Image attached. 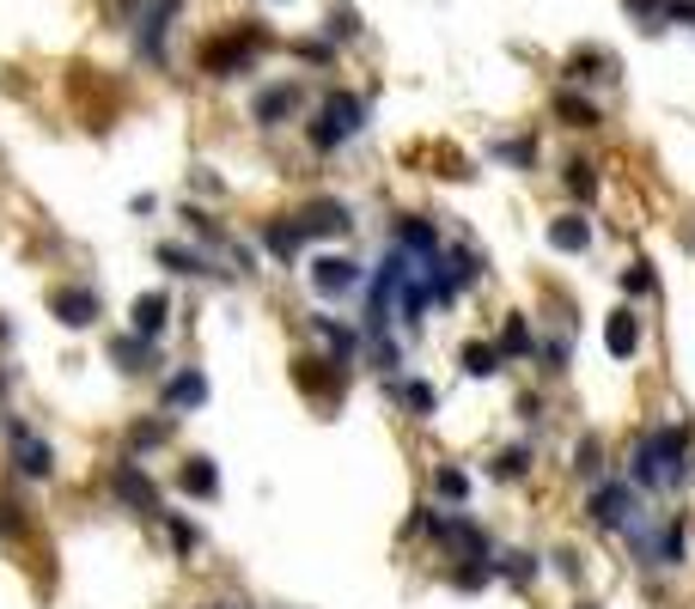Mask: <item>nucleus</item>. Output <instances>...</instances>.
I'll list each match as a JSON object with an SVG mask.
<instances>
[{"instance_id":"52","label":"nucleus","mask_w":695,"mask_h":609,"mask_svg":"<svg viewBox=\"0 0 695 609\" xmlns=\"http://www.w3.org/2000/svg\"><path fill=\"white\" fill-rule=\"evenodd\" d=\"M690 244H695V238H690Z\"/></svg>"},{"instance_id":"37","label":"nucleus","mask_w":695,"mask_h":609,"mask_svg":"<svg viewBox=\"0 0 695 609\" xmlns=\"http://www.w3.org/2000/svg\"><path fill=\"white\" fill-rule=\"evenodd\" d=\"M561 189H568V201L573 208H592V201L604 196V177H598V165H592V159H580V152H573V159H561Z\"/></svg>"},{"instance_id":"28","label":"nucleus","mask_w":695,"mask_h":609,"mask_svg":"<svg viewBox=\"0 0 695 609\" xmlns=\"http://www.w3.org/2000/svg\"><path fill=\"white\" fill-rule=\"evenodd\" d=\"M537 579H543V555H537V548H525V543L495 548V585L531 597V592H537Z\"/></svg>"},{"instance_id":"23","label":"nucleus","mask_w":695,"mask_h":609,"mask_svg":"<svg viewBox=\"0 0 695 609\" xmlns=\"http://www.w3.org/2000/svg\"><path fill=\"white\" fill-rule=\"evenodd\" d=\"M104 360L116 365L123 378H159V372H165V348H159V341H140V335H128V330L104 335Z\"/></svg>"},{"instance_id":"12","label":"nucleus","mask_w":695,"mask_h":609,"mask_svg":"<svg viewBox=\"0 0 695 609\" xmlns=\"http://www.w3.org/2000/svg\"><path fill=\"white\" fill-rule=\"evenodd\" d=\"M208 402H214V384H208V372H201L196 360L165 365V372H159V414L184 421V414H201Z\"/></svg>"},{"instance_id":"11","label":"nucleus","mask_w":695,"mask_h":609,"mask_svg":"<svg viewBox=\"0 0 695 609\" xmlns=\"http://www.w3.org/2000/svg\"><path fill=\"white\" fill-rule=\"evenodd\" d=\"M294 213H299V226H306L311 244H348L360 232V208L348 196H306Z\"/></svg>"},{"instance_id":"29","label":"nucleus","mask_w":695,"mask_h":609,"mask_svg":"<svg viewBox=\"0 0 695 609\" xmlns=\"http://www.w3.org/2000/svg\"><path fill=\"white\" fill-rule=\"evenodd\" d=\"M537 475V445L531 439H507L488 451V482L495 487H525Z\"/></svg>"},{"instance_id":"4","label":"nucleus","mask_w":695,"mask_h":609,"mask_svg":"<svg viewBox=\"0 0 695 609\" xmlns=\"http://www.w3.org/2000/svg\"><path fill=\"white\" fill-rule=\"evenodd\" d=\"M275 49V30L263 18H238V25L214 30L208 44H201V74L208 79H245L257 74V61Z\"/></svg>"},{"instance_id":"43","label":"nucleus","mask_w":695,"mask_h":609,"mask_svg":"<svg viewBox=\"0 0 695 609\" xmlns=\"http://www.w3.org/2000/svg\"><path fill=\"white\" fill-rule=\"evenodd\" d=\"M665 7H671V0H622V13L641 30H665Z\"/></svg>"},{"instance_id":"34","label":"nucleus","mask_w":695,"mask_h":609,"mask_svg":"<svg viewBox=\"0 0 695 609\" xmlns=\"http://www.w3.org/2000/svg\"><path fill=\"white\" fill-rule=\"evenodd\" d=\"M159 531H165V548H171V561H201L208 555V531H201L189 512H159Z\"/></svg>"},{"instance_id":"32","label":"nucleus","mask_w":695,"mask_h":609,"mask_svg":"<svg viewBox=\"0 0 695 609\" xmlns=\"http://www.w3.org/2000/svg\"><path fill=\"white\" fill-rule=\"evenodd\" d=\"M568 475L573 482H598V475H610V439H604L598 426H586V433H573L568 445Z\"/></svg>"},{"instance_id":"18","label":"nucleus","mask_w":695,"mask_h":609,"mask_svg":"<svg viewBox=\"0 0 695 609\" xmlns=\"http://www.w3.org/2000/svg\"><path fill=\"white\" fill-rule=\"evenodd\" d=\"M390 250H402L409 262H433L439 250H446V232H439L433 213L402 208V213H390Z\"/></svg>"},{"instance_id":"13","label":"nucleus","mask_w":695,"mask_h":609,"mask_svg":"<svg viewBox=\"0 0 695 609\" xmlns=\"http://www.w3.org/2000/svg\"><path fill=\"white\" fill-rule=\"evenodd\" d=\"M250 238H257V250H263L275 269H299V262L311 257V238H306V226H299L294 208H287V213H263V220L250 226Z\"/></svg>"},{"instance_id":"6","label":"nucleus","mask_w":695,"mask_h":609,"mask_svg":"<svg viewBox=\"0 0 695 609\" xmlns=\"http://www.w3.org/2000/svg\"><path fill=\"white\" fill-rule=\"evenodd\" d=\"M653 500H641V487L629 482L622 470H610V475H598V482L586 487V500H580V518H586V531H598V536H622L634 524V518L647 512Z\"/></svg>"},{"instance_id":"8","label":"nucleus","mask_w":695,"mask_h":609,"mask_svg":"<svg viewBox=\"0 0 695 609\" xmlns=\"http://www.w3.org/2000/svg\"><path fill=\"white\" fill-rule=\"evenodd\" d=\"M287 365H294V390L306 396L318 414H336L342 402H348V390H355V365L330 360V353H318V348H299Z\"/></svg>"},{"instance_id":"47","label":"nucleus","mask_w":695,"mask_h":609,"mask_svg":"<svg viewBox=\"0 0 695 609\" xmlns=\"http://www.w3.org/2000/svg\"><path fill=\"white\" fill-rule=\"evenodd\" d=\"M18 390V365L13 360H0V414H7V396Z\"/></svg>"},{"instance_id":"35","label":"nucleus","mask_w":695,"mask_h":609,"mask_svg":"<svg viewBox=\"0 0 695 609\" xmlns=\"http://www.w3.org/2000/svg\"><path fill=\"white\" fill-rule=\"evenodd\" d=\"M556 122H561V128H573V135H598V128H604V104L592 98V91H580V86H561L556 91Z\"/></svg>"},{"instance_id":"51","label":"nucleus","mask_w":695,"mask_h":609,"mask_svg":"<svg viewBox=\"0 0 695 609\" xmlns=\"http://www.w3.org/2000/svg\"><path fill=\"white\" fill-rule=\"evenodd\" d=\"M573 609H604V604H573Z\"/></svg>"},{"instance_id":"36","label":"nucleus","mask_w":695,"mask_h":609,"mask_svg":"<svg viewBox=\"0 0 695 609\" xmlns=\"http://www.w3.org/2000/svg\"><path fill=\"white\" fill-rule=\"evenodd\" d=\"M531 365H537V378H543V384L568 378V372H573V335H568V330L537 335V353H531Z\"/></svg>"},{"instance_id":"3","label":"nucleus","mask_w":695,"mask_h":609,"mask_svg":"<svg viewBox=\"0 0 695 609\" xmlns=\"http://www.w3.org/2000/svg\"><path fill=\"white\" fill-rule=\"evenodd\" d=\"M367 122H372L367 91H355V86H330L324 98H318V110L306 116V147L318 152V159H330V152H342L348 140L367 135Z\"/></svg>"},{"instance_id":"45","label":"nucleus","mask_w":695,"mask_h":609,"mask_svg":"<svg viewBox=\"0 0 695 609\" xmlns=\"http://www.w3.org/2000/svg\"><path fill=\"white\" fill-rule=\"evenodd\" d=\"M294 55L306 61V67H330V61H336V44H330V37H299Z\"/></svg>"},{"instance_id":"15","label":"nucleus","mask_w":695,"mask_h":609,"mask_svg":"<svg viewBox=\"0 0 695 609\" xmlns=\"http://www.w3.org/2000/svg\"><path fill=\"white\" fill-rule=\"evenodd\" d=\"M306 348L330 353V360H342V365H360V323L336 318L330 304H311L306 311Z\"/></svg>"},{"instance_id":"24","label":"nucleus","mask_w":695,"mask_h":609,"mask_svg":"<svg viewBox=\"0 0 695 609\" xmlns=\"http://www.w3.org/2000/svg\"><path fill=\"white\" fill-rule=\"evenodd\" d=\"M543 244H549L556 257H592L598 226H592L586 208H556V213H549V226H543Z\"/></svg>"},{"instance_id":"39","label":"nucleus","mask_w":695,"mask_h":609,"mask_svg":"<svg viewBox=\"0 0 695 609\" xmlns=\"http://www.w3.org/2000/svg\"><path fill=\"white\" fill-rule=\"evenodd\" d=\"M439 579H446L451 592L476 597V592H488V585H495V561H439Z\"/></svg>"},{"instance_id":"27","label":"nucleus","mask_w":695,"mask_h":609,"mask_svg":"<svg viewBox=\"0 0 695 609\" xmlns=\"http://www.w3.org/2000/svg\"><path fill=\"white\" fill-rule=\"evenodd\" d=\"M451 365H458L463 384H495L500 372H507V360H500L495 335H463L458 353H451Z\"/></svg>"},{"instance_id":"17","label":"nucleus","mask_w":695,"mask_h":609,"mask_svg":"<svg viewBox=\"0 0 695 609\" xmlns=\"http://www.w3.org/2000/svg\"><path fill=\"white\" fill-rule=\"evenodd\" d=\"M171 494H177L184 506H220L226 475H220V463L208 451H189L184 463H171Z\"/></svg>"},{"instance_id":"2","label":"nucleus","mask_w":695,"mask_h":609,"mask_svg":"<svg viewBox=\"0 0 695 609\" xmlns=\"http://www.w3.org/2000/svg\"><path fill=\"white\" fill-rule=\"evenodd\" d=\"M0 439H7V482L49 487L62 475V451H55V439H44V426H37L32 414L7 409L0 414Z\"/></svg>"},{"instance_id":"9","label":"nucleus","mask_w":695,"mask_h":609,"mask_svg":"<svg viewBox=\"0 0 695 609\" xmlns=\"http://www.w3.org/2000/svg\"><path fill=\"white\" fill-rule=\"evenodd\" d=\"M44 304H49V318L62 323V330H74V335H86V330L104 323V293H98V281H86V274H62V281H49Z\"/></svg>"},{"instance_id":"48","label":"nucleus","mask_w":695,"mask_h":609,"mask_svg":"<svg viewBox=\"0 0 695 609\" xmlns=\"http://www.w3.org/2000/svg\"><path fill=\"white\" fill-rule=\"evenodd\" d=\"M13 341H18V323L7 318V311H0V360H7V353H13Z\"/></svg>"},{"instance_id":"25","label":"nucleus","mask_w":695,"mask_h":609,"mask_svg":"<svg viewBox=\"0 0 695 609\" xmlns=\"http://www.w3.org/2000/svg\"><path fill=\"white\" fill-rule=\"evenodd\" d=\"M641 348H647V318H641V304L622 299L617 311L604 318V353L617 365H629V360H641Z\"/></svg>"},{"instance_id":"1","label":"nucleus","mask_w":695,"mask_h":609,"mask_svg":"<svg viewBox=\"0 0 695 609\" xmlns=\"http://www.w3.org/2000/svg\"><path fill=\"white\" fill-rule=\"evenodd\" d=\"M622 475L641 487V500L683 494L695 482V426L690 421H647L634 433L629 457H622Z\"/></svg>"},{"instance_id":"50","label":"nucleus","mask_w":695,"mask_h":609,"mask_svg":"<svg viewBox=\"0 0 695 609\" xmlns=\"http://www.w3.org/2000/svg\"><path fill=\"white\" fill-rule=\"evenodd\" d=\"M196 609H238V604H226V597H208V604H196Z\"/></svg>"},{"instance_id":"22","label":"nucleus","mask_w":695,"mask_h":609,"mask_svg":"<svg viewBox=\"0 0 695 609\" xmlns=\"http://www.w3.org/2000/svg\"><path fill=\"white\" fill-rule=\"evenodd\" d=\"M622 79V61L610 55V49L598 44H580L561 55V86H580V91H604V86H617Z\"/></svg>"},{"instance_id":"26","label":"nucleus","mask_w":695,"mask_h":609,"mask_svg":"<svg viewBox=\"0 0 695 609\" xmlns=\"http://www.w3.org/2000/svg\"><path fill=\"white\" fill-rule=\"evenodd\" d=\"M427 500L446 506V512H470V500H476V475L463 470L458 457H439L427 470Z\"/></svg>"},{"instance_id":"7","label":"nucleus","mask_w":695,"mask_h":609,"mask_svg":"<svg viewBox=\"0 0 695 609\" xmlns=\"http://www.w3.org/2000/svg\"><path fill=\"white\" fill-rule=\"evenodd\" d=\"M299 274H306V287L318 304H342L367 287V262H360L355 250H342V244H318V250L299 262Z\"/></svg>"},{"instance_id":"46","label":"nucleus","mask_w":695,"mask_h":609,"mask_svg":"<svg viewBox=\"0 0 695 609\" xmlns=\"http://www.w3.org/2000/svg\"><path fill=\"white\" fill-rule=\"evenodd\" d=\"M189 189H196L201 201H220V196H226V177H214L208 165H196V171H189Z\"/></svg>"},{"instance_id":"33","label":"nucleus","mask_w":695,"mask_h":609,"mask_svg":"<svg viewBox=\"0 0 695 609\" xmlns=\"http://www.w3.org/2000/svg\"><path fill=\"white\" fill-rule=\"evenodd\" d=\"M433 311H439V304H433V281H427V269H415V274H409V281L397 287V330L415 335L421 323L433 318Z\"/></svg>"},{"instance_id":"30","label":"nucleus","mask_w":695,"mask_h":609,"mask_svg":"<svg viewBox=\"0 0 695 609\" xmlns=\"http://www.w3.org/2000/svg\"><path fill=\"white\" fill-rule=\"evenodd\" d=\"M37 536V506L18 482H0V543H32Z\"/></svg>"},{"instance_id":"38","label":"nucleus","mask_w":695,"mask_h":609,"mask_svg":"<svg viewBox=\"0 0 695 609\" xmlns=\"http://www.w3.org/2000/svg\"><path fill=\"white\" fill-rule=\"evenodd\" d=\"M617 287H622V299L629 304H641V299H659V269H653V257H629L617 269Z\"/></svg>"},{"instance_id":"10","label":"nucleus","mask_w":695,"mask_h":609,"mask_svg":"<svg viewBox=\"0 0 695 609\" xmlns=\"http://www.w3.org/2000/svg\"><path fill=\"white\" fill-rule=\"evenodd\" d=\"M153 262L171 274V281H220V287H238V274H232L214 250H201V244H189V238H159Z\"/></svg>"},{"instance_id":"16","label":"nucleus","mask_w":695,"mask_h":609,"mask_svg":"<svg viewBox=\"0 0 695 609\" xmlns=\"http://www.w3.org/2000/svg\"><path fill=\"white\" fill-rule=\"evenodd\" d=\"M306 104H311L306 79H269V86H257V98H250V122L275 135V128H287L294 116H306Z\"/></svg>"},{"instance_id":"31","label":"nucleus","mask_w":695,"mask_h":609,"mask_svg":"<svg viewBox=\"0 0 695 609\" xmlns=\"http://www.w3.org/2000/svg\"><path fill=\"white\" fill-rule=\"evenodd\" d=\"M495 348H500V360L507 365H531V353H537V323H531V311H500V323H495Z\"/></svg>"},{"instance_id":"19","label":"nucleus","mask_w":695,"mask_h":609,"mask_svg":"<svg viewBox=\"0 0 695 609\" xmlns=\"http://www.w3.org/2000/svg\"><path fill=\"white\" fill-rule=\"evenodd\" d=\"M378 390H385V402L402 414V421H415V426L439 421V384L421 378V372H397V378H378Z\"/></svg>"},{"instance_id":"20","label":"nucleus","mask_w":695,"mask_h":609,"mask_svg":"<svg viewBox=\"0 0 695 609\" xmlns=\"http://www.w3.org/2000/svg\"><path fill=\"white\" fill-rule=\"evenodd\" d=\"M171 445H177V421H171V414H159V409H147V414H128V421H123L116 451L140 457V463H153V457L171 451Z\"/></svg>"},{"instance_id":"41","label":"nucleus","mask_w":695,"mask_h":609,"mask_svg":"<svg viewBox=\"0 0 695 609\" xmlns=\"http://www.w3.org/2000/svg\"><path fill=\"white\" fill-rule=\"evenodd\" d=\"M495 165L537 171V135H507V140H495Z\"/></svg>"},{"instance_id":"49","label":"nucleus","mask_w":695,"mask_h":609,"mask_svg":"<svg viewBox=\"0 0 695 609\" xmlns=\"http://www.w3.org/2000/svg\"><path fill=\"white\" fill-rule=\"evenodd\" d=\"M128 208H135V213H140V220H153V213H159V196H153V189H140V196H135V201H128Z\"/></svg>"},{"instance_id":"14","label":"nucleus","mask_w":695,"mask_h":609,"mask_svg":"<svg viewBox=\"0 0 695 609\" xmlns=\"http://www.w3.org/2000/svg\"><path fill=\"white\" fill-rule=\"evenodd\" d=\"M177 13H184V0H147V7H140V18L128 25V44H135V55L147 61V67H165Z\"/></svg>"},{"instance_id":"5","label":"nucleus","mask_w":695,"mask_h":609,"mask_svg":"<svg viewBox=\"0 0 695 609\" xmlns=\"http://www.w3.org/2000/svg\"><path fill=\"white\" fill-rule=\"evenodd\" d=\"M104 494L116 512H128L135 524H159V512H165V482H159L140 457H110L104 463Z\"/></svg>"},{"instance_id":"44","label":"nucleus","mask_w":695,"mask_h":609,"mask_svg":"<svg viewBox=\"0 0 695 609\" xmlns=\"http://www.w3.org/2000/svg\"><path fill=\"white\" fill-rule=\"evenodd\" d=\"M512 414H519L525 426H543V421H549V396H543V390H519V396H512Z\"/></svg>"},{"instance_id":"42","label":"nucleus","mask_w":695,"mask_h":609,"mask_svg":"<svg viewBox=\"0 0 695 609\" xmlns=\"http://www.w3.org/2000/svg\"><path fill=\"white\" fill-rule=\"evenodd\" d=\"M360 30H367V25H360V13L348 7V0H336V7H330V25H324V37H330V44H355Z\"/></svg>"},{"instance_id":"40","label":"nucleus","mask_w":695,"mask_h":609,"mask_svg":"<svg viewBox=\"0 0 695 609\" xmlns=\"http://www.w3.org/2000/svg\"><path fill=\"white\" fill-rule=\"evenodd\" d=\"M543 573H556L561 585H586V555H580V543H549L543 548Z\"/></svg>"},{"instance_id":"21","label":"nucleus","mask_w":695,"mask_h":609,"mask_svg":"<svg viewBox=\"0 0 695 609\" xmlns=\"http://www.w3.org/2000/svg\"><path fill=\"white\" fill-rule=\"evenodd\" d=\"M171 318H177V293H171V287H147V293H135V299H128L123 330L140 335V341H159V348H165Z\"/></svg>"}]
</instances>
